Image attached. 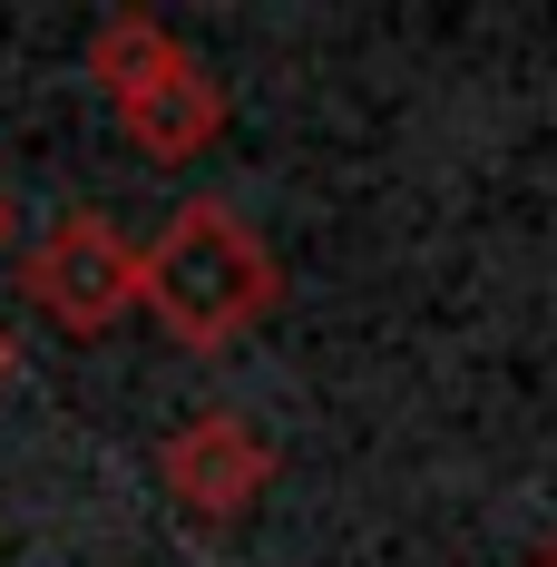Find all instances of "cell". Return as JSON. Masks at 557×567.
<instances>
[{
  "label": "cell",
  "instance_id": "6da1fadb",
  "mask_svg": "<svg viewBox=\"0 0 557 567\" xmlns=\"http://www.w3.org/2000/svg\"><path fill=\"white\" fill-rule=\"evenodd\" d=\"M137 303H147V323L176 352L216 362L283 303V265L225 196H186L167 226L137 245Z\"/></svg>",
  "mask_w": 557,
  "mask_h": 567
},
{
  "label": "cell",
  "instance_id": "7a4b0ae2",
  "mask_svg": "<svg viewBox=\"0 0 557 567\" xmlns=\"http://www.w3.org/2000/svg\"><path fill=\"white\" fill-rule=\"evenodd\" d=\"M89 79H99V99H109L117 137H127L147 167H186V157H206L225 137V79L176 40L157 10H99V30H89Z\"/></svg>",
  "mask_w": 557,
  "mask_h": 567
},
{
  "label": "cell",
  "instance_id": "3957f363",
  "mask_svg": "<svg viewBox=\"0 0 557 567\" xmlns=\"http://www.w3.org/2000/svg\"><path fill=\"white\" fill-rule=\"evenodd\" d=\"M20 293H30V313H50L69 342H99V333H117V323L137 313V245L117 235V216L69 206L50 235H30Z\"/></svg>",
  "mask_w": 557,
  "mask_h": 567
},
{
  "label": "cell",
  "instance_id": "277c9868",
  "mask_svg": "<svg viewBox=\"0 0 557 567\" xmlns=\"http://www.w3.org/2000/svg\"><path fill=\"white\" fill-rule=\"evenodd\" d=\"M275 470H283L275 441H265L245 411H225V401L186 411L167 441H157V489H167L196 528H235V518H255V509H265V489H275Z\"/></svg>",
  "mask_w": 557,
  "mask_h": 567
},
{
  "label": "cell",
  "instance_id": "5b68a950",
  "mask_svg": "<svg viewBox=\"0 0 557 567\" xmlns=\"http://www.w3.org/2000/svg\"><path fill=\"white\" fill-rule=\"evenodd\" d=\"M10 382H20V333L0 323V392H10Z\"/></svg>",
  "mask_w": 557,
  "mask_h": 567
},
{
  "label": "cell",
  "instance_id": "8992f818",
  "mask_svg": "<svg viewBox=\"0 0 557 567\" xmlns=\"http://www.w3.org/2000/svg\"><path fill=\"white\" fill-rule=\"evenodd\" d=\"M0 245H10V186H0Z\"/></svg>",
  "mask_w": 557,
  "mask_h": 567
},
{
  "label": "cell",
  "instance_id": "52a82bcc",
  "mask_svg": "<svg viewBox=\"0 0 557 567\" xmlns=\"http://www.w3.org/2000/svg\"><path fill=\"white\" fill-rule=\"evenodd\" d=\"M538 567H557V548H548V558H538Z\"/></svg>",
  "mask_w": 557,
  "mask_h": 567
}]
</instances>
